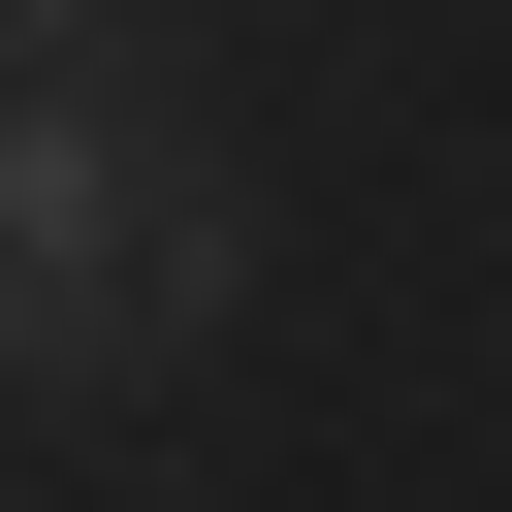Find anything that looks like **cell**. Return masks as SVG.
<instances>
[{
    "label": "cell",
    "mask_w": 512,
    "mask_h": 512,
    "mask_svg": "<svg viewBox=\"0 0 512 512\" xmlns=\"http://www.w3.org/2000/svg\"><path fill=\"white\" fill-rule=\"evenodd\" d=\"M224 288H256V192L0 64V384H160L224 352Z\"/></svg>",
    "instance_id": "1"
},
{
    "label": "cell",
    "mask_w": 512,
    "mask_h": 512,
    "mask_svg": "<svg viewBox=\"0 0 512 512\" xmlns=\"http://www.w3.org/2000/svg\"><path fill=\"white\" fill-rule=\"evenodd\" d=\"M96 32H128V0H0V64H32V96H96Z\"/></svg>",
    "instance_id": "2"
}]
</instances>
